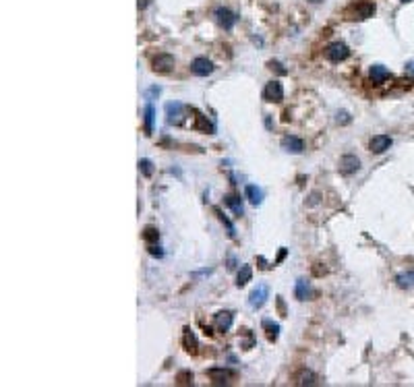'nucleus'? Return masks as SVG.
I'll list each match as a JSON object with an SVG mask.
<instances>
[{
    "mask_svg": "<svg viewBox=\"0 0 414 387\" xmlns=\"http://www.w3.org/2000/svg\"><path fill=\"white\" fill-rule=\"evenodd\" d=\"M323 56L329 60V63H342V60H346L350 56V50H348V46L344 42H331V44L325 46Z\"/></svg>",
    "mask_w": 414,
    "mask_h": 387,
    "instance_id": "1",
    "label": "nucleus"
},
{
    "mask_svg": "<svg viewBox=\"0 0 414 387\" xmlns=\"http://www.w3.org/2000/svg\"><path fill=\"white\" fill-rule=\"evenodd\" d=\"M269 298V286L267 284H257L251 294H249V306L253 308V311H259Z\"/></svg>",
    "mask_w": 414,
    "mask_h": 387,
    "instance_id": "2",
    "label": "nucleus"
},
{
    "mask_svg": "<svg viewBox=\"0 0 414 387\" xmlns=\"http://www.w3.org/2000/svg\"><path fill=\"white\" fill-rule=\"evenodd\" d=\"M185 112H187V108L182 106L180 102L166 104V122H168V125H182L185 118H187Z\"/></svg>",
    "mask_w": 414,
    "mask_h": 387,
    "instance_id": "3",
    "label": "nucleus"
},
{
    "mask_svg": "<svg viewBox=\"0 0 414 387\" xmlns=\"http://www.w3.org/2000/svg\"><path fill=\"white\" fill-rule=\"evenodd\" d=\"M205 375L213 381V383H230L236 379V370L228 368V366H211L205 370Z\"/></svg>",
    "mask_w": 414,
    "mask_h": 387,
    "instance_id": "4",
    "label": "nucleus"
},
{
    "mask_svg": "<svg viewBox=\"0 0 414 387\" xmlns=\"http://www.w3.org/2000/svg\"><path fill=\"white\" fill-rule=\"evenodd\" d=\"M263 100L269 102V104H280L284 100V85L280 81H269L265 87H263Z\"/></svg>",
    "mask_w": 414,
    "mask_h": 387,
    "instance_id": "5",
    "label": "nucleus"
},
{
    "mask_svg": "<svg viewBox=\"0 0 414 387\" xmlns=\"http://www.w3.org/2000/svg\"><path fill=\"white\" fill-rule=\"evenodd\" d=\"M213 17H216V21L220 23V27H224L226 32H230L234 25H236V21H238V17L236 15L230 11V9H226V7H220V9H216V13H213Z\"/></svg>",
    "mask_w": 414,
    "mask_h": 387,
    "instance_id": "6",
    "label": "nucleus"
},
{
    "mask_svg": "<svg viewBox=\"0 0 414 387\" xmlns=\"http://www.w3.org/2000/svg\"><path fill=\"white\" fill-rule=\"evenodd\" d=\"M151 69L156 71V73H162V75H164V73H170V71L174 69V56H172V54H166V52L153 56Z\"/></svg>",
    "mask_w": 414,
    "mask_h": 387,
    "instance_id": "7",
    "label": "nucleus"
},
{
    "mask_svg": "<svg viewBox=\"0 0 414 387\" xmlns=\"http://www.w3.org/2000/svg\"><path fill=\"white\" fill-rule=\"evenodd\" d=\"M191 71H193V75H197V77H207V75H211L213 71H216V67H213V63H211L209 58L197 56L193 63H191Z\"/></svg>",
    "mask_w": 414,
    "mask_h": 387,
    "instance_id": "8",
    "label": "nucleus"
},
{
    "mask_svg": "<svg viewBox=\"0 0 414 387\" xmlns=\"http://www.w3.org/2000/svg\"><path fill=\"white\" fill-rule=\"evenodd\" d=\"M360 170V160L356 156H352V153H346V156L340 158V172L344 176H352L356 174Z\"/></svg>",
    "mask_w": 414,
    "mask_h": 387,
    "instance_id": "9",
    "label": "nucleus"
},
{
    "mask_svg": "<svg viewBox=\"0 0 414 387\" xmlns=\"http://www.w3.org/2000/svg\"><path fill=\"white\" fill-rule=\"evenodd\" d=\"M393 143V139L389 135H375L371 141H369V149L373 153H385Z\"/></svg>",
    "mask_w": 414,
    "mask_h": 387,
    "instance_id": "10",
    "label": "nucleus"
},
{
    "mask_svg": "<svg viewBox=\"0 0 414 387\" xmlns=\"http://www.w3.org/2000/svg\"><path fill=\"white\" fill-rule=\"evenodd\" d=\"M232 323H234V315L230 311H220V313H216V317H213V325H216V329L222 331V333L232 329Z\"/></svg>",
    "mask_w": 414,
    "mask_h": 387,
    "instance_id": "11",
    "label": "nucleus"
},
{
    "mask_svg": "<svg viewBox=\"0 0 414 387\" xmlns=\"http://www.w3.org/2000/svg\"><path fill=\"white\" fill-rule=\"evenodd\" d=\"M282 149L284 151H288V153H302L304 151V141L300 137H296V135H286L284 139H282Z\"/></svg>",
    "mask_w": 414,
    "mask_h": 387,
    "instance_id": "12",
    "label": "nucleus"
},
{
    "mask_svg": "<svg viewBox=\"0 0 414 387\" xmlns=\"http://www.w3.org/2000/svg\"><path fill=\"white\" fill-rule=\"evenodd\" d=\"M375 15V3H369V0H364V3L356 5L354 7V13H352V19H358V21H364Z\"/></svg>",
    "mask_w": 414,
    "mask_h": 387,
    "instance_id": "13",
    "label": "nucleus"
},
{
    "mask_svg": "<svg viewBox=\"0 0 414 387\" xmlns=\"http://www.w3.org/2000/svg\"><path fill=\"white\" fill-rule=\"evenodd\" d=\"M369 77H371V81H373L375 85H381V83H385L391 75H389V71L383 67V65H373V67L369 69Z\"/></svg>",
    "mask_w": 414,
    "mask_h": 387,
    "instance_id": "14",
    "label": "nucleus"
},
{
    "mask_svg": "<svg viewBox=\"0 0 414 387\" xmlns=\"http://www.w3.org/2000/svg\"><path fill=\"white\" fill-rule=\"evenodd\" d=\"M294 296L298 300H309L313 296V288H311V282H306L304 277L296 280V286H294Z\"/></svg>",
    "mask_w": 414,
    "mask_h": 387,
    "instance_id": "15",
    "label": "nucleus"
},
{
    "mask_svg": "<svg viewBox=\"0 0 414 387\" xmlns=\"http://www.w3.org/2000/svg\"><path fill=\"white\" fill-rule=\"evenodd\" d=\"M182 346H185V350H187L189 354H197V352H199V342H197L195 333H193L189 327L185 329V333H182Z\"/></svg>",
    "mask_w": 414,
    "mask_h": 387,
    "instance_id": "16",
    "label": "nucleus"
},
{
    "mask_svg": "<svg viewBox=\"0 0 414 387\" xmlns=\"http://www.w3.org/2000/svg\"><path fill=\"white\" fill-rule=\"evenodd\" d=\"M224 203L232 209V213L236 215V218H242V215H244V207H242V201H240L238 195H228L224 199Z\"/></svg>",
    "mask_w": 414,
    "mask_h": 387,
    "instance_id": "17",
    "label": "nucleus"
},
{
    "mask_svg": "<svg viewBox=\"0 0 414 387\" xmlns=\"http://www.w3.org/2000/svg\"><path fill=\"white\" fill-rule=\"evenodd\" d=\"M244 195L247 199L251 201L253 205H261L263 203V191L257 187V184H247V189H244Z\"/></svg>",
    "mask_w": 414,
    "mask_h": 387,
    "instance_id": "18",
    "label": "nucleus"
},
{
    "mask_svg": "<svg viewBox=\"0 0 414 387\" xmlns=\"http://www.w3.org/2000/svg\"><path fill=\"white\" fill-rule=\"evenodd\" d=\"M153 122H156V108L151 106V102L145 106V112H143V125H145V135H151L153 133Z\"/></svg>",
    "mask_w": 414,
    "mask_h": 387,
    "instance_id": "19",
    "label": "nucleus"
},
{
    "mask_svg": "<svg viewBox=\"0 0 414 387\" xmlns=\"http://www.w3.org/2000/svg\"><path fill=\"white\" fill-rule=\"evenodd\" d=\"M395 284L400 286V288H404V290H408V288H414V269L397 273V275H395Z\"/></svg>",
    "mask_w": 414,
    "mask_h": 387,
    "instance_id": "20",
    "label": "nucleus"
},
{
    "mask_svg": "<svg viewBox=\"0 0 414 387\" xmlns=\"http://www.w3.org/2000/svg\"><path fill=\"white\" fill-rule=\"evenodd\" d=\"M251 277H253V267H251V265H240L238 275H236V286H238V288L247 286V284L251 282Z\"/></svg>",
    "mask_w": 414,
    "mask_h": 387,
    "instance_id": "21",
    "label": "nucleus"
},
{
    "mask_svg": "<svg viewBox=\"0 0 414 387\" xmlns=\"http://www.w3.org/2000/svg\"><path fill=\"white\" fill-rule=\"evenodd\" d=\"M263 327H265V331H267V339H269V342H275V339H278V335H280V325L273 323L271 319H263Z\"/></svg>",
    "mask_w": 414,
    "mask_h": 387,
    "instance_id": "22",
    "label": "nucleus"
},
{
    "mask_svg": "<svg viewBox=\"0 0 414 387\" xmlns=\"http://www.w3.org/2000/svg\"><path fill=\"white\" fill-rule=\"evenodd\" d=\"M296 383L298 385H315L317 383V375L313 373V370H300L298 377H296Z\"/></svg>",
    "mask_w": 414,
    "mask_h": 387,
    "instance_id": "23",
    "label": "nucleus"
},
{
    "mask_svg": "<svg viewBox=\"0 0 414 387\" xmlns=\"http://www.w3.org/2000/svg\"><path fill=\"white\" fill-rule=\"evenodd\" d=\"M213 213H216V215H218V220H220V222H222V224H224V226L228 228V234H230V236H232V238H234V236H236V228H234V224H232V222H230V220L226 218V215L222 213V209H218V207H216V209H213Z\"/></svg>",
    "mask_w": 414,
    "mask_h": 387,
    "instance_id": "24",
    "label": "nucleus"
},
{
    "mask_svg": "<svg viewBox=\"0 0 414 387\" xmlns=\"http://www.w3.org/2000/svg\"><path fill=\"white\" fill-rule=\"evenodd\" d=\"M143 240H145V242H149V244L158 242V240H160V232H158V228L147 226V228L143 230Z\"/></svg>",
    "mask_w": 414,
    "mask_h": 387,
    "instance_id": "25",
    "label": "nucleus"
},
{
    "mask_svg": "<svg viewBox=\"0 0 414 387\" xmlns=\"http://www.w3.org/2000/svg\"><path fill=\"white\" fill-rule=\"evenodd\" d=\"M139 170H141V174H143L145 178L153 176V164H151V160H147V158L139 160Z\"/></svg>",
    "mask_w": 414,
    "mask_h": 387,
    "instance_id": "26",
    "label": "nucleus"
},
{
    "mask_svg": "<svg viewBox=\"0 0 414 387\" xmlns=\"http://www.w3.org/2000/svg\"><path fill=\"white\" fill-rule=\"evenodd\" d=\"M195 129H199V131H213L211 127H209V122H207V118L203 116V114H197V125H195Z\"/></svg>",
    "mask_w": 414,
    "mask_h": 387,
    "instance_id": "27",
    "label": "nucleus"
},
{
    "mask_svg": "<svg viewBox=\"0 0 414 387\" xmlns=\"http://www.w3.org/2000/svg\"><path fill=\"white\" fill-rule=\"evenodd\" d=\"M176 381H178V385H189V383H193V373H189V370H182V373H178Z\"/></svg>",
    "mask_w": 414,
    "mask_h": 387,
    "instance_id": "28",
    "label": "nucleus"
},
{
    "mask_svg": "<svg viewBox=\"0 0 414 387\" xmlns=\"http://www.w3.org/2000/svg\"><path fill=\"white\" fill-rule=\"evenodd\" d=\"M335 122H338V125H350V122H352V116H350L346 110H340L338 114H335Z\"/></svg>",
    "mask_w": 414,
    "mask_h": 387,
    "instance_id": "29",
    "label": "nucleus"
},
{
    "mask_svg": "<svg viewBox=\"0 0 414 387\" xmlns=\"http://www.w3.org/2000/svg\"><path fill=\"white\" fill-rule=\"evenodd\" d=\"M269 69L275 71V73H280V75H288V69H284V65L278 63V60H271V63H269Z\"/></svg>",
    "mask_w": 414,
    "mask_h": 387,
    "instance_id": "30",
    "label": "nucleus"
},
{
    "mask_svg": "<svg viewBox=\"0 0 414 387\" xmlns=\"http://www.w3.org/2000/svg\"><path fill=\"white\" fill-rule=\"evenodd\" d=\"M149 255L151 257H158V259H162L164 257V251H162V246H156V244H149Z\"/></svg>",
    "mask_w": 414,
    "mask_h": 387,
    "instance_id": "31",
    "label": "nucleus"
},
{
    "mask_svg": "<svg viewBox=\"0 0 414 387\" xmlns=\"http://www.w3.org/2000/svg\"><path fill=\"white\" fill-rule=\"evenodd\" d=\"M160 94H162V87H151V89L145 91V98H147V102H151V98H156Z\"/></svg>",
    "mask_w": 414,
    "mask_h": 387,
    "instance_id": "32",
    "label": "nucleus"
},
{
    "mask_svg": "<svg viewBox=\"0 0 414 387\" xmlns=\"http://www.w3.org/2000/svg\"><path fill=\"white\" fill-rule=\"evenodd\" d=\"M275 302H278V311H280V315L286 317V304H284V298L278 296V298H275Z\"/></svg>",
    "mask_w": 414,
    "mask_h": 387,
    "instance_id": "33",
    "label": "nucleus"
},
{
    "mask_svg": "<svg viewBox=\"0 0 414 387\" xmlns=\"http://www.w3.org/2000/svg\"><path fill=\"white\" fill-rule=\"evenodd\" d=\"M404 71H406V75H410V77H414V60H410V63H406V67H404Z\"/></svg>",
    "mask_w": 414,
    "mask_h": 387,
    "instance_id": "34",
    "label": "nucleus"
},
{
    "mask_svg": "<svg viewBox=\"0 0 414 387\" xmlns=\"http://www.w3.org/2000/svg\"><path fill=\"white\" fill-rule=\"evenodd\" d=\"M286 255H288V249H282V251L278 253V259H275V265H278V263H282V261L286 259Z\"/></svg>",
    "mask_w": 414,
    "mask_h": 387,
    "instance_id": "35",
    "label": "nucleus"
},
{
    "mask_svg": "<svg viewBox=\"0 0 414 387\" xmlns=\"http://www.w3.org/2000/svg\"><path fill=\"white\" fill-rule=\"evenodd\" d=\"M306 3H311V5H319V3H323V0H306Z\"/></svg>",
    "mask_w": 414,
    "mask_h": 387,
    "instance_id": "36",
    "label": "nucleus"
},
{
    "mask_svg": "<svg viewBox=\"0 0 414 387\" xmlns=\"http://www.w3.org/2000/svg\"><path fill=\"white\" fill-rule=\"evenodd\" d=\"M402 3H410V0H402Z\"/></svg>",
    "mask_w": 414,
    "mask_h": 387,
    "instance_id": "37",
    "label": "nucleus"
}]
</instances>
